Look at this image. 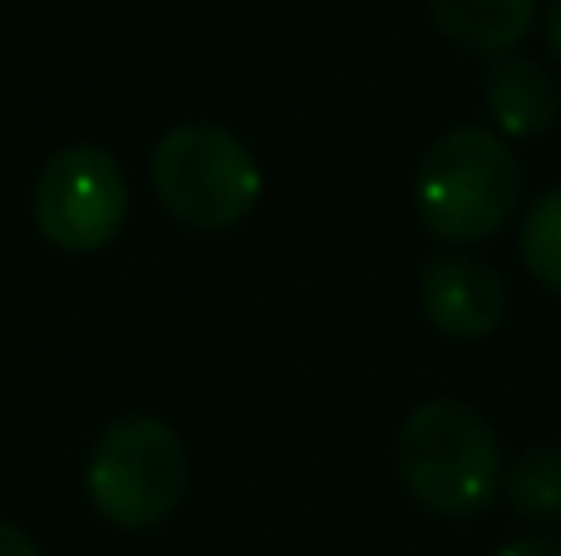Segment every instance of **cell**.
<instances>
[{
	"label": "cell",
	"mask_w": 561,
	"mask_h": 556,
	"mask_svg": "<svg viewBox=\"0 0 561 556\" xmlns=\"http://www.w3.org/2000/svg\"><path fill=\"white\" fill-rule=\"evenodd\" d=\"M503 488L523 518L561 522V449H527L503 473Z\"/></svg>",
	"instance_id": "9c48e42d"
},
{
	"label": "cell",
	"mask_w": 561,
	"mask_h": 556,
	"mask_svg": "<svg viewBox=\"0 0 561 556\" xmlns=\"http://www.w3.org/2000/svg\"><path fill=\"white\" fill-rule=\"evenodd\" d=\"M547 45L561 59V0H552V10H547Z\"/></svg>",
	"instance_id": "4fadbf2b"
},
{
	"label": "cell",
	"mask_w": 561,
	"mask_h": 556,
	"mask_svg": "<svg viewBox=\"0 0 561 556\" xmlns=\"http://www.w3.org/2000/svg\"><path fill=\"white\" fill-rule=\"evenodd\" d=\"M128 217L118 163L94 143L59 148L35 177V227L59 252H99Z\"/></svg>",
	"instance_id": "5b68a950"
},
{
	"label": "cell",
	"mask_w": 561,
	"mask_h": 556,
	"mask_svg": "<svg viewBox=\"0 0 561 556\" xmlns=\"http://www.w3.org/2000/svg\"><path fill=\"white\" fill-rule=\"evenodd\" d=\"M419 305L428 325L454 340H483L488 331L503 325L507 286L493 266L468 262V256H438L419 276Z\"/></svg>",
	"instance_id": "8992f818"
},
{
	"label": "cell",
	"mask_w": 561,
	"mask_h": 556,
	"mask_svg": "<svg viewBox=\"0 0 561 556\" xmlns=\"http://www.w3.org/2000/svg\"><path fill=\"white\" fill-rule=\"evenodd\" d=\"M0 556H39V547H35V537H30L25 528L0 522Z\"/></svg>",
	"instance_id": "8fae6325"
},
{
	"label": "cell",
	"mask_w": 561,
	"mask_h": 556,
	"mask_svg": "<svg viewBox=\"0 0 561 556\" xmlns=\"http://www.w3.org/2000/svg\"><path fill=\"white\" fill-rule=\"evenodd\" d=\"M399 478L419 508L438 518H473L503 483L497 439L478 409L458 399H428L399 429Z\"/></svg>",
	"instance_id": "7a4b0ae2"
},
{
	"label": "cell",
	"mask_w": 561,
	"mask_h": 556,
	"mask_svg": "<svg viewBox=\"0 0 561 556\" xmlns=\"http://www.w3.org/2000/svg\"><path fill=\"white\" fill-rule=\"evenodd\" d=\"M483 99H488L493 124L503 128L507 138L547 134L561 114L557 79L547 74L542 65H533V59H513V55L493 65V74H488V84H483Z\"/></svg>",
	"instance_id": "52a82bcc"
},
{
	"label": "cell",
	"mask_w": 561,
	"mask_h": 556,
	"mask_svg": "<svg viewBox=\"0 0 561 556\" xmlns=\"http://www.w3.org/2000/svg\"><path fill=\"white\" fill-rule=\"evenodd\" d=\"M523 167L513 148L478 124L448 128L428 143L414 177V202L438 242H488L513 217Z\"/></svg>",
	"instance_id": "6da1fadb"
},
{
	"label": "cell",
	"mask_w": 561,
	"mask_h": 556,
	"mask_svg": "<svg viewBox=\"0 0 561 556\" xmlns=\"http://www.w3.org/2000/svg\"><path fill=\"white\" fill-rule=\"evenodd\" d=\"M89 502L114 528H158L178 512L187 493V449L173 424L153 414H128L108 424L89 453Z\"/></svg>",
	"instance_id": "277c9868"
},
{
	"label": "cell",
	"mask_w": 561,
	"mask_h": 556,
	"mask_svg": "<svg viewBox=\"0 0 561 556\" xmlns=\"http://www.w3.org/2000/svg\"><path fill=\"white\" fill-rule=\"evenodd\" d=\"M424 5L454 45L488 59H507L537 20V0H424Z\"/></svg>",
	"instance_id": "ba28073f"
},
{
	"label": "cell",
	"mask_w": 561,
	"mask_h": 556,
	"mask_svg": "<svg viewBox=\"0 0 561 556\" xmlns=\"http://www.w3.org/2000/svg\"><path fill=\"white\" fill-rule=\"evenodd\" d=\"M497 556H561V542H552V537H523V542H507Z\"/></svg>",
	"instance_id": "7c38bea8"
},
{
	"label": "cell",
	"mask_w": 561,
	"mask_h": 556,
	"mask_svg": "<svg viewBox=\"0 0 561 556\" xmlns=\"http://www.w3.org/2000/svg\"><path fill=\"white\" fill-rule=\"evenodd\" d=\"M153 193L193 232H227L262 197V167L232 128L178 124L153 148Z\"/></svg>",
	"instance_id": "3957f363"
},
{
	"label": "cell",
	"mask_w": 561,
	"mask_h": 556,
	"mask_svg": "<svg viewBox=\"0 0 561 556\" xmlns=\"http://www.w3.org/2000/svg\"><path fill=\"white\" fill-rule=\"evenodd\" d=\"M523 266L547 286L561 291V187L537 197L523 222Z\"/></svg>",
	"instance_id": "30bf717a"
}]
</instances>
